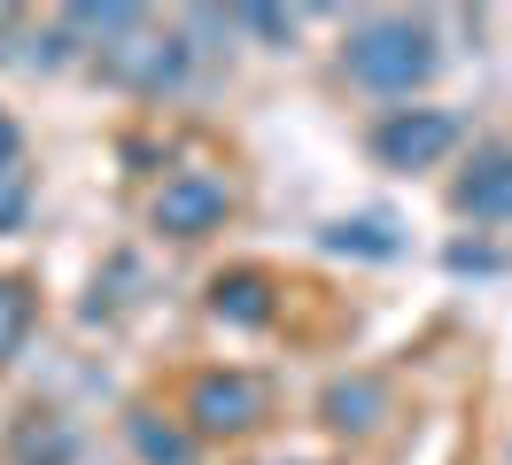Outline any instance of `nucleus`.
<instances>
[{"instance_id":"f257e3e1","label":"nucleus","mask_w":512,"mask_h":465,"mask_svg":"<svg viewBox=\"0 0 512 465\" xmlns=\"http://www.w3.org/2000/svg\"><path fill=\"white\" fill-rule=\"evenodd\" d=\"M342 78L373 101H419V93L443 78V31L435 16H412V8H365L342 31Z\"/></svg>"},{"instance_id":"f03ea898","label":"nucleus","mask_w":512,"mask_h":465,"mask_svg":"<svg viewBox=\"0 0 512 465\" xmlns=\"http://www.w3.org/2000/svg\"><path fill=\"white\" fill-rule=\"evenodd\" d=\"M233 210H241V186L225 179V171H210V163H179V171H163V179L148 186V202H140L148 233L171 241V248L218 241L225 225H233Z\"/></svg>"},{"instance_id":"7ed1b4c3","label":"nucleus","mask_w":512,"mask_h":465,"mask_svg":"<svg viewBox=\"0 0 512 465\" xmlns=\"http://www.w3.org/2000/svg\"><path fill=\"white\" fill-rule=\"evenodd\" d=\"M179 419H187L194 442H249V434L272 427V380L249 365H210L187 380Z\"/></svg>"},{"instance_id":"20e7f679","label":"nucleus","mask_w":512,"mask_h":465,"mask_svg":"<svg viewBox=\"0 0 512 465\" xmlns=\"http://www.w3.org/2000/svg\"><path fill=\"white\" fill-rule=\"evenodd\" d=\"M458 140H466V124L450 117V109H435V101H404V109H381L373 117V132H365V155L381 163V171H443L450 155H458Z\"/></svg>"},{"instance_id":"39448f33","label":"nucleus","mask_w":512,"mask_h":465,"mask_svg":"<svg viewBox=\"0 0 512 465\" xmlns=\"http://www.w3.org/2000/svg\"><path fill=\"white\" fill-rule=\"evenodd\" d=\"M94 78L132 93V101H171L194 78V47L179 39V24H148V31H132L125 47L94 55Z\"/></svg>"},{"instance_id":"423d86ee","label":"nucleus","mask_w":512,"mask_h":465,"mask_svg":"<svg viewBox=\"0 0 512 465\" xmlns=\"http://www.w3.org/2000/svg\"><path fill=\"white\" fill-rule=\"evenodd\" d=\"M450 217L481 225V233H505L512 225V140H481L450 171Z\"/></svg>"},{"instance_id":"0eeeda50","label":"nucleus","mask_w":512,"mask_h":465,"mask_svg":"<svg viewBox=\"0 0 512 465\" xmlns=\"http://www.w3.org/2000/svg\"><path fill=\"white\" fill-rule=\"evenodd\" d=\"M319 419L334 434H350V442H373V434L396 419V388H388L381 372H342V380H326Z\"/></svg>"},{"instance_id":"6e6552de","label":"nucleus","mask_w":512,"mask_h":465,"mask_svg":"<svg viewBox=\"0 0 512 465\" xmlns=\"http://www.w3.org/2000/svg\"><path fill=\"white\" fill-rule=\"evenodd\" d=\"M55 24H63V39L78 47V62H94V55H109V47H125L132 31H148L156 16L132 8V0H63Z\"/></svg>"},{"instance_id":"1a4fd4ad","label":"nucleus","mask_w":512,"mask_h":465,"mask_svg":"<svg viewBox=\"0 0 512 465\" xmlns=\"http://www.w3.org/2000/svg\"><path fill=\"white\" fill-rule=\"evenodd\" d=\"M125 442H132L140 465H194V450H202L187 434V419H179V411H156V403H132L125 411Z\"/></svg>"},{"instance_id":"9d476101","label":"nucleus","mask_w":512,"mask_h":465,"mask_svg":"<svg viewBox=\"0 0 512 465\" xmlns=\"http://www.w3.org/2000/svg\"><path fill=\"white\" fill-rule=\"evenodd\" d=\"M210 318H218V326H272V318H280L272 279H264V272H225V279H210Z\"/></svg>"},{"instance_id":"9b49d317","label":"nucleus","mask_w":512,"mask_h":465,"mask_svg":"<svg viewBox=\"0 0 512 465\" xmlns=\"http://www.w3.org/2000/svg\"><path fill=\"white\" fill-rule=\"evenodd\" d=\"M32 334H39V287L24 272H0V372L24 357Z\"/></svg>"},{"instance_id":"f8f14e48","label":"nucleus","mask_w":512,"mask_h":465,"mask_svg":"<svg viewBox=\"0 0 512 465\" xmlns=\"http://www.w3.org/2000/svg\"><path fill=\"white\" fill-rule=\"evenodd\" d=\"M78 458V434H70L63 411H24L16 427V465H70Z\"/></svg>"},{"instance_id":"ddd939ff","label":"nucleus","mask_w":512,"mask_h":465,"mask_svg":"<svg viewBox=\"0 0 512 465\" xmlns=\"http://www.w3.org/2000/svg\"><path fill=\"white\" fill-rule=\"evenodd\" d=\"M171 24H179V39H187V47H194V62L225 55V47L241 39V16H233V8H179Z\"/></svg>"},{"instance_id":"4468645a","label":"nucleus","mask_w":512,"mask_h":465,"mask_svg":"<svg viewBox=\"0 0 512 465\" xmlns=\"http://www.w3.org/2000/svg\"><path fill=\"white\" fill-rule=\"evenodd\" d=\"M233 16H241V39H264L280 55H288L295 31H303V8H233Z\"/></svg>"},{"instance_id":"2eb2a0df","label":"nucleus","mask_w":512,"mask_h":465,"mask_svg":"<svg viewBox=\"0 0 512 465\" xmlns=\"http://www.w3.org/2000/svg\"><path fill=\"white\" fill-rule=\"evenodd\" d=\"M32 202H39V171L24 163V171H0V233H16L24 217H32Z\"/></svg>"},{"instance_id":"dca6fc26","label":"nucleus","mask_w":512,"mask_h":465,"mask_svg":"<svg viewBox=\"0 0 512 465\" xmlns=\"http://www.w3.org/2000/svg\"><path fill=\"white\" fill-rule=\"evenodd\" d=\"M365 233H388V225H373V217H357V225H326V248H342V256H396V241H365Z\"/></svg>"},{"instance_id":"f3484780","label":"nucleus","mask_w":512,"mask_h":465,"mask_svg":"<svg viewBox=\"0 0 512 465\" xmlns=\"http://www.w3.org/2000/svg\"><path fill=\"white\" fill-rule=\"evenodd\" d=\"M24 163H32V140H24V124L0 109V171H24Z\"/></svg>"},{"instance_id":"a211bd4d","label":"nucleus","mask_w":512,"mask_h":465,"mask_svg":"<svg viewBox=\"0 0 512 465\" xmlns=\"http://www.w3.org/2000/svg\"><path fill=\"white\" fill-rule=\"evenodd\" d=\"M16 16H24V8H0V39H8V31H16Z\"/></svg>"}]
</instances>
